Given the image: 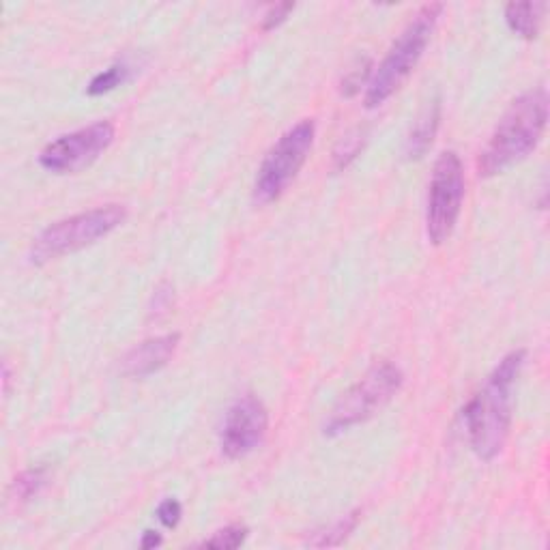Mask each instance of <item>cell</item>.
<instances>
[{
    "mask_svg": "<svg viewBox=\"0 0 550 550\" xmlns=\"http://www.w3.org/2000/svg\"><path fill=\"white\" fill-rule=\"evenodd\" d=\"M527 353L512 351L490 372L469 404L465 407V426L469 445L480 460H495L510 437L514 385L525 366Z\"/></svg>",
    "mask_w": 550,
    "mask_h": 550,
    "instance_id": "6da1fadb",
    "label": "cell"
},
{
    "mask_svg": "<svg viewBox=\"0 0 550 550\" xmlns=\"http://www.w3.org/2000/svg\"><path fill=\"white\" fill-rule=\"evenodd\" d=\"M548 93L544 86L531 89L512 101L497 123L484 151L477 157V172L490 179L529 157L546 132Z\"/></svg>",
    "mask_w": 550,
    "mask_h": 550,
    "instance_id": "7a4b0ae2",
    "label": "cell"
},
{
    "mask_svg": "<svg viewBox=\"0 0 550 550\" xmlns=\"http://www.w3.org/2000/svg\"><path fill=\"white\" fill-rule=\"evenodd\" d=\"M443 13V5L430 3L419 9L413 20L404 26V31L394 41V46L385 54L383 63L374 71L368 80L366 89V108H379L394 93L400 91V86L409 80L415 71L417 63L428 48V43L434 35V28Z\"/></svg>",
    "mask_w": 550,
    "mask_h": 550,
    "instance_id": "3957f363",
    "label": "cell"
},
{
    "mask_svg": "<svg viewBox=\"0 0 550 550\" xmlns=\"http://www.w3.org/2000/svg\"><path fill=\"white\" fill-rule=\"evenodd\" d=\"M127 220V209L123 205H106L78 215L65 217L41 230L31 245V263L46 265L67 254L80 252L89 245L106 239Z\"/></svg>",
    "mask_w": 550,
    "mask_h": 550,
    "instance_id": "277c9868",
    "label": "cell"
},
{
    "mask_svg": "<svg viewBox=\"0 0 550 550\" xmlns=\"http://www.w3.org/2000/svg\"><path fill=\"white\" fill-rule=\"evenodd\" d=\"M404 374L392 364V361H376V364L361 376V379L342 394L331 409L323 432L327 437H338V434L351 430L381 413L389 402H392L402 389Z\"/></svg>",
    "mask_w": 550,
    "mask_h": 550,
    "instance_id": "5b68a950",
    "label": "cell"
},
{
    "mask_svg": "<svg viewBox=\"0 0 550 550\" xmlns=\"http://www.w3.org/2000/svg\"><path fill=\"white\" fill-rule=\"evenodd\" d=\"M316 125L312 119H303L280 136L265 155L254 181V200L258 205H269L278 200L291 185L314 147Z\"/></svg>",
    "mask_w": 550,
    "mask_h": 550,
    "instance_id": "8992f818",
    "label": "cell"
},
{
    "mask_svg": "<svg viewBox=\"0 0 550 550\" xmlns=\"http://www.w3.org/2000/svg\"><path fill=\"white\" fill-rule=\"evenodd\" d=\"M465 200V166L456 151H445L432 170L426 202V235L432 245L452 237Z\"/></svg>",
    "mask_w": 550,
    "mask_h": 550,
    "instance_id": "52a82bcc",
    "label": "cell"
},
{
    "mask_svg": "<svg viewBox=\"0 0 550 550\" xmlns=\"http://www.w3.org/2000/svg\"><path fill=\"white\" fill-rule=\"evenodd\" d=\"M114 136L117 132L108 121L76 129L46 144L39 153V166L52 175H76L110 149Z\"/></svg>",
    "mask_w": 550,
    "mask_h": 550,
    "instance_id": "ba28073f",
    "label": "cell"
},
{
    "mask_svg": "<svg viewBox=\"0 0 550 550\" xmlns=\"http://www.w3.org/2000/svg\"><path fill=\"white\" fill-rule=\"evenodd\" d=\"M269 430V413L254 394H245L233 402L224 417L220 432L222 454L230 460H241L263 445Z\"/></svg>",
    "mask_w": 550,
    "mask_h": 550,
    "instance_id": "9c48e42d",
    "label": "cell"
},
{
    "mask_svg": "<svg viewBox=\"0 0 550 550\" xmlns=\"http://www.w3.org/2000/svg\"><path fill=\"white\" fill-rule=\"evenodd\" d=\"M179 349V334H166L144 340L121 361V372L129 379H142L166 368Z\"/></svg>",
    "mask_w": 550,
    "mask_h": 550,
    "instance_id": "30bf717a",
    "label": "cell"
},
{
    "mask_svg": "<svg viewBox=\"0 0 550 550\" xmlns=\"http://www.w3.org/2000/svg\"><path fill=\"white\" fill-rule=\"evenodd\" d=\"M439 125H441V101L434 99L432 106H428L422 117L417 119L407 138L409 159H422L432 149V142L437 138Z\"/></svg>",
    "mask_w": 550,
    "mask_h": 550,
    "instance_id": "8fae6325",
    "label": "cell"
},
{
    "mask_svg": "<svg viewBox=\"0 0 550 550\" xmlns=\"http://www.w3.org/2000/svg\"><path fill=\"white\" fill-rule=\"evenodd\" d=\"M544 9V3H512L505 7V22L514 35L533 41L540 35Z\"/></svg>",
    "mask_w": 550,
    "mask_h": 550,
    "instance_id": "7c38bea8",
    "label": "cell"
},
{
    "mask_svg": "<svg viewBox=\"0 0 550 550\" xmlns=\"http://www.w3.org/2000/svg\"><path fill=\"white\" fill-rule=\"evenodd\" d=\"M48 484V469L46 467H33L22 471L11 484V497L18 503L35 499L41 488Z\"/></svg>",
    "mask_w": 550,
    "mask_h": 550,
    "instance_id": "4fadbf2b",
    "label": "cell"
},
{
    "mask_svg": "<svg viewBox=\"0 0 550 550\" xmlns=\"http://www.w3.org/2000/svg\"><path fill=\"white\" fill-rule=\"evenodd\" d=\"M127 78H129V67L125 63H114L89 82V86H86V95L91 97L106 95L114 89H119L121 84L127 82Z\"/></svg>",
    "mask_w": 550,
    "mask_h": 550,
    "instance_id": "5bb4252c",
    "label": "cell"
},
{
    "mask_svg": "<svg viewBox=\"0 0 550 550\" xmlns=\"http://www.w3.org/2000/svg\"><path fill=\"white\" fill-rule=\"evenodd\" d=\"M357 523H359V512L346 514L340 520H336L331 527H327L323 531H316L314 533L316 540H312L310 544L312 546H338L357 529Z\"/></svg>",
    "mask_w": 550,
    "mask_h": 550,
    "instance_id": "9a60e30c",
    "label": "cell"
},
{
    "mask_svg": "<svg viewBox=\"0 0 550 550\" xmlns=\"http://www.w3.org/2000/svg\"><path fill=\"white\" fill-rule=\"evenodd\" d=\"M364 142L366 132H361V129H353L351 134H346L334 151V166L338 170H344L361 153V149H364Z\"/></svg>",
    "mask_w": 550,
    "mask_h": 550,
    "instance_id": "2e32d148",
    "label": "cell"
},
{
    "mask_svg": "<svg viewBox=\"0 0 550 550\" xmlns=\"http://www.w3.org/2000/svg\"><path fill=\"white\" fill-rule=\"evenodd\" d=\"M248 527H243V525H230V527H224L220 529L217 533H213V538L205 540V544L202 546H207V548H220V550H235L239 548L245 538H248Z\"/></svg>",
    "mask_w": 550,
    "mask_h": 550,
    "instance_id": "e0dca14e",
    "label": "cell"
},
{
    "mask_svg": "<svg viewBox=\"0 0 550 550\" xmlns=\"http://www.w3.org/2000/svg\"><path fill=\"white\" fill-rule=\"evenodd\" d=\"M370 69H372L370 59H357L353 69L346 71V76L342 80V93L349 95V97L355 95L361 89V84H364L368 78H372Z\"/></svg>",
    "mask_w": 550,
    "mask_h": 550,
    "instance_id": "ac0fdd59",
    "label": "cell"
},
{
    "mask_svg": "<svg viewBox=\"0 0 550 550\" xmlns=\"http://www.w3.org/2000/svg\"><path fill=\"white\" fill-rule=\"evenodd\" d=\"M181 516H183V508H181V503L177 499H166V501L159 503L157 518H159V523H162L164 527L175 529L179 525Z\"/></svg>",
    "mask_w": 550,
    "mask_h": 550,
    "instance_id": "d6986e66",
    "label": "cell"
},
{
    "mask_svg": "<svg viewBox=\"0 0 550 550\" xmlns=\"http://www.w3.org/2000/svg\"><path fill=\"white\" fill-rule=\"evenodd\" d=\"M293 9H295L293 3H284V5H275V7H271V9L267 11L265 20H263V28H265V31H271V28H275V26H280L282 22H286V18L291 16V11H293Z\"/></svg>",
    "mask_w": 550,
    "mask_h": 550,
    "instance_id": "ffe728a7",
    "label": "cell"
},
{
    "mask_svg": "<svg viewBox=\"0 0 550 550\" xmlns=\"http://www.w3.org/2000/svg\"><path fill=\"white\" fill-rule=\"evenodd\" d=\"M159 544H162V535L155 533V531H144L142 542H140L142 548H155Z\"/></svg>",
    "mask_w": 550,
    "mask_h": 550,
    "instance_id": "44dd1931",
    "label": "cell"
}]
</instances>
